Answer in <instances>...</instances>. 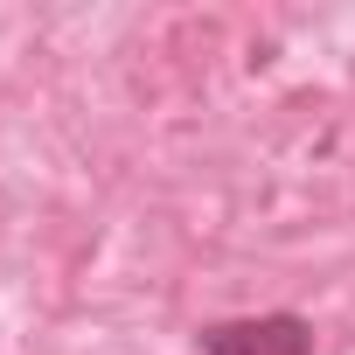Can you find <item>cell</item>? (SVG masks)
Returning a JSON list of instances; mask_svg holds the SVG:
<instances>
[{
    "label": "cell",
    "instance_id": "6da1fadb",
    "mask_svg": "<svg viewBox=\"0 0 355 355\" xmlns=\"http://www.w3.org/2000/svg\"><path fill=\"white\" fill-rule=\"evenodd\" d=\"M202 355H313V327L300 313H258V320H209Z\"/></svg>",
    "mask_w": 355,
    "mask_h": 355
}]
</instances>
